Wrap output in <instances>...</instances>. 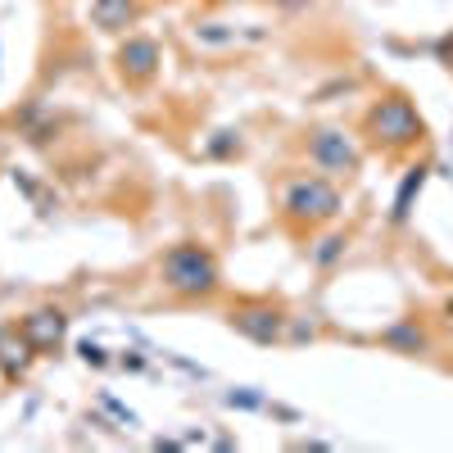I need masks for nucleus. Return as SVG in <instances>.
Here are the masks:
<instances>
[{
  "label": "nucleus",
  "instance_id": "nucleus-1",
  "mask_svg": "<svg viewBox=\"0 0 453 453\" xmlns=\"http://www.w3.org/2000/svg\"><path fill=\"white\" fill-rule=\"evenodd\" d=\"M340 204H345V196H340V181L326 177V173H290L281 177L277 186V222L286 226L290 236H313L322 232L326 222L340 218Z\"/></svg>",
  "mask_w": 453,
  "mask_h": 453
},
{
  "label": "nucleus",
  "instance_id": "nucleus-2",
  "mask_svg": "<svg viewBox=\"0 0 453 453\" xmlns=\"http://www.w3.org/2000/svg\"><path fill=\"white\" fill-rule=\"evenodd\" d=\"M155 277L177 304H204L222 290V258L204 241H177L159 254Z\"/></svg>",
  "mask_w": 453,
  "mask_h": 453
},
{
  "label": "nucleus",
  "instance_id": "nucleus-3",
  "mask_svg": "<svg viewBox=\"0 0 453 453\" xmlns=\"http://www.w3.org/2000/svg\"><path fill=\"white\" fill-rule=\"evenodd\" d=\"M363 136L372 150H386V155H403V150L422 145L426 127H422V113L412 109L408 96H386L367 109L363 119Z\"/></svg>",
  "mask_w": 453,
  "mask_h": 453
},
{
  "label": "nucleus",
  "instance_id": "nucleus-4",
  "mask_svg": "<svg viewBox=\"0 0 453 453\" xmlns=\"http://www.w3.org/2000/svg\"><path fill=\"white\" fill-rule=\"evenodd\" d=\"M304 155H309V164L318 173H326L335 181H349L363 168V145L345 127H313L304 136Z\"/></svg>",
  "mask_w": 453,
  "mask_h": 453
},
{
  "label": "nucleus",
  "instance_id": "nucleus-5",
  "mask_svg": "<svg viewBox=\"0 0 453 453\" xmlns=\"http://www.w3.org/2000/svg\"><path fill=\"white\" fill-rule=\"evenodd\" d=\"M226 326L245 340H254V345H281L290 313L281 304H273V299H241V304H232V313H226Z\"/></svg>",
  "mask_w": 453,
  "mask_h": 453
},
{
  "label": "nucleus",
  "instance_id": "nucleus-6",
  "mask_svg": "<svg viewBox=\"0 0 453 453\" xmlns=\"http://www.w3.org/2000/svg\"><path fill=\"white\" fill-rule=\"evenodd\" d=\"M159 68H164V50H159L155 36L127 32L119 42V50H113V73H119V82L132 87V91H145L159 78Z\"/></svg>",
  "mask_w": 453,
  "mask_h": 453
},
{
  "label": "nucleus",
  "instance_id": "nucleus-7",
  "mask_svg": "<svg viewBox=\"0 0 453 453\" xmlns=\"http://www.w3.org/2000/svg\"><path fill=\"white\" fill-rule=\"evenodd\" d=\"M19 331L27 335V345L42 354V358H46V354H59V349H64V340H68V313L55 309V304L27 309V313L19 318Z\"/></svg>",
  "mask_w": 453,
  "mask_h": 453
},
{
  "label": "nucleus",
  "instance_id": "nucleus-8",
  "mask_svg": "<svg viewBox=\"0 0 453 453\" xmlns=\"http://www.w3.org/2000/svg\"><path fill=\"white\" fill-rule=\"evenodd\" d=\"M36 358H42V354L27 345V335L19 331V322L0 326V381H23Z\"/></svg>",
  "mask_w": 453,
  "mask_h": 453
},
{
  "label": "nucleus",
  "instance_id": "nucleus-9",
  "mask_svg": "<svg viewBox=\"0 0 453 453\" xmlns=\"http://www.w3.org/2000/svg\"><path fill=\"white\" fill-rule=\"evenodd\" d=\"M145 5L141 0H91V27L109 36H127L141 23Z\"/></svg>",
  "mask_w": 453,
  "mask_h": 453
},
{
  "label": "nucleus",
  "instance_id": "nucleus-10",
  "mask_svg": "<svg viewBox=\"0 0 453 453\" xmlns=\"http://www.w3.org/2000/svg\"><path fill=\"white\" fill-rule=\"evenodd\" d=\"M381 345H390L395 354H408V358H426L431 354V331L418 318H399L390 331H381Z\"/></svg>",
  "mask_w": 453,
  "mask_h": 453
},
{
  "label": "nucleus",
  "instance_id": "nucleus-11",
  "mask_svg": "<svg viewBox=\"0 0 453 453\" xmlns=\"http://www.w3.org/2000/svg\"><path fill=\"white\" fill-rule=\"evenodd\" d=\"M345 245H349V236H326V241H318V250L309 254L313 258V268H331V263H340V258H345Z\"/></svg>",
  "mask_w": 453,
  "mask_h": 453
},
{
  "label": "nucleus",
  "instance_id": "nucleus-12",
  "mask_svg": "<svg viewBox=\"0 0 453 453\" xmlns=\"http://www.w3.org/2000/svg\"><path fill=\"white\" fill-rule=\"evenodd\" d=\"M273 5H277V10H286V14H295V10H309L313 0H273Z\"/></svg>",
  "mask_w": 453,
  "mask_h": 453
},
{
  "label": "nucleus",
  "instance_id": "nucleus-13",
  "mask_svg": "<svg viewBox=\"0 0 453 453\" xmlns=\"http://www.w3.org/2000/svg\"><path fill=\"white\" fill-rule=\"evenodd\" d=\"M444 313H449V322H453V295L444 299Z\"/></svg>",
  "mask_w": 453,
  "mask_h": 453
}]
</instances>
